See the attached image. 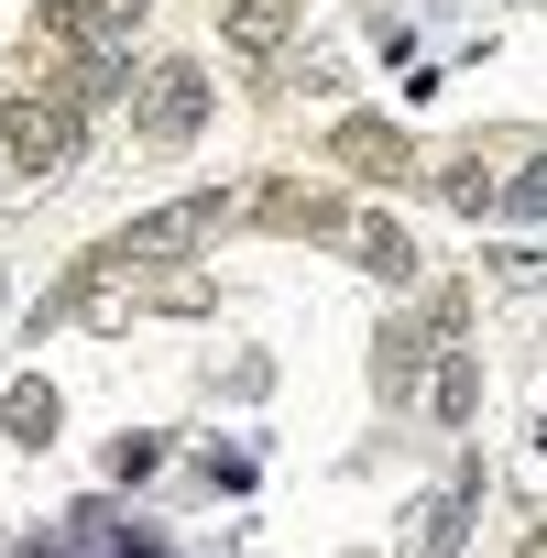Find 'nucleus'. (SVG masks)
I'll list each match as a JSON object with an SVG mask.
<instances>
[{"label":"nucleus","instance_id":"2","mask_svg":"<svg viewBox=\"0 0 547 558\" xmlns=\"http://www.w3.org/2000/svg\"><path fill=\"white\" fill-rule=\"evenodd\" d=\"M219 230H230V197H208V186H197V197H165V208H143L132 230H110V241H99V263H110V274H132V263H165V252L219 241Z\"/></svg>","mask_w":547,"mask_h":558},{"label":"nucleus","instance_id":"10","mask_svg":"<svg viewBox=\"0 0 547 558\" xmlns=\"http://www.w3.org/2000/svg\"><path fill=\"white\" fill-rule=\"evenodd\" d=\"M362 263L384 274V286H405V274H416V241H405V219H362Z\"/></svg>","mask_w":547,"mask_h":558},{"label":"nucleus","instance_id":"11","mask_svg":"<svg viewBox=\"0 0 547 558\" xmlns=\"http://www.w3.org/2000/svg\"><path fill=\"white\" fill-rule=\"evenodd\" d=\"M503 208H514V219H547V154H536V165L503 186Z\"/></svg>","mask_w":547,"mask_h":558},{"label":"nucleus","instance_id":"14","mask_svg":"<svg viewBox=\"0 0 547 558\" xmlns=\"http://www.w3.org/2000/svg\"><path fill=\"white\" fill-rule=\"evenodd\" d=\"M514 558H547V536H525V547H514Z\"/></svg>","mask_w":547,"mask_h":558},{"label":"nucleus","instance_id":"4","mask_svg":"<svg viewBox=\"0 0 547 558\" xmlns=\"http://www.w3.org/2000/svg\"><path fill=\"white\" fill-rule=\"evenodd\" d=\"M132 121H143V143H154V154H186V143L208 132V66L165 56V66L143 77V110H132Z\"/></svg>","mask_w":547,"mask_h":558},{"label":"nucleus","instance_id":"6","mask_svg":"<svg viewBox=\"0 0 547 558\" xmlns=\"http://www.w3.org/2000/svg\"><path fill=\"white\" fill-rule=\"evenodd\" d=\"M56 427H66L56 384H12V395H0V438H12V449H56Z\"/></svg>","mask_w":547,"mask_h":558},{"label":"nucleus","instance_id":"5","mask_svg":"<svg viewBox=\"0 0 547 558\" xmlns=\"http://www.w3.org/2000/svg\"><path fill=\"white\" fill-rule=\"evenodd\" d=\"M296 12H307V0H219V45L230 56H274L296 34Z\"/></svg>","mask_w":547,"mask_h":558},{"label":"nucleus","instance_id":"9","mask_svg":"<svg viewBox=\"0 0 547 558\" xmlns=\"http://www.w3.org/2000/svg\"><path fill=\"white\" fill-rule=\"evenodd\" d=\"M471 493H482V482L427 493V514H416V558H460V536H471Z\"/></svg>","mask_w":547,"mask_h":558},{"label":"nucleus","instance_id":"13","mask_svg":"<svg viewBox=\"0 0 547 558\" xmlns=\"http://www.w3.org/2000/svg\"><path fill=\"white\" fill-rule=\"evenodd\" d=\"M99 558H165V547H99Z\"/></svg>","mask_w":547,"mask_h":558},{"label":"nucleus","instance_id":"7","mask_svg":"<svg viewBox=\"0 0 547 558\" xmlns=\"http://www.w3.org/2000/svg\"><path fill=\"white\" fill-rule=\"evenodd\" d=\"M329 154H340L351 175H405V132H394V121H340Z\"/></svg>","mask_w":547,"mask_h":558},{"label":"nucleus","instance_id":"3","mask_svg":"<svg viewBox=\"0 0 547 558\" xmlns=\"http://www.w3.org/2000/svg\"><path fill=\"white\" fill-rule=\"evenodd\" d=\"M0 132H12V165H23L34 186L77 165V99H34V88H12V99H0Z\"/></svg>","mask_w":547,"mask_h":558},{"label":"nucleus","instance_id":"1","mask_svg":"<svg viewBox=\"0 0 547 558\" xmlns=\"http://www.w3.org/2000/svg\"><path fill=\"white\" fill-rule=\"evenodd\" d=\"M143 12H154V0H56V34L77 45V99H110V88H121Z\"/></svg>","mask_w":547,"mask_h":558},{"label":"nucleus","instance_id":"12","mask_svg":"<svg viewBox=\"0 0 547 558\" xmlns=\"http://www.w3.org/2000/svg\"><path fill=\"white\" fill-rule=\"evenodd\" d=\"M23 558H66V547H56V536H34V547H23Z\"/></svg>","mask_w":547,"mask_h":558},{"label":"nucleus","instance_id":"8","mask_svg":"<svg viewBox=\"0 0 547 558\" xmlns=\"http://www.w3.org/2000/svg\"><path fill=\"white\" fill-rule=\"evenodd\" d=\"M427 405H438V427H471V416H482V362H471V351H438Z\"/></svg>","mask_w":547,"mask_h":558}]
</instances>
